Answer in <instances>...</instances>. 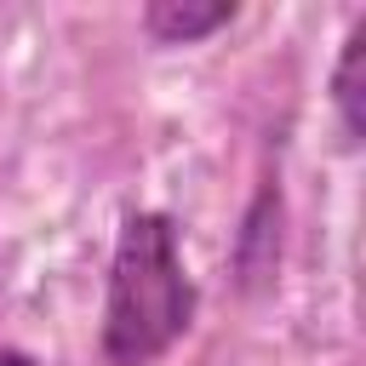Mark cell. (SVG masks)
Masks as SVG:
<instances>
[{
  "instance_id": "6da1fadb",
  "label": "cell",
  "mask_w": 366,
  "mask_h": 366,
  "mask_svg": "<svg viewBox=\"0 0 366 366\" xmlns=\"http://www.w3.org/2000/svg\"><path fill=\"white\" fill-rule=\"evenodd\" d=\"M200 292L183 263L177 217L160 206H137L114 229L109 274H103V320L97 355L103 366H154L194 326Z\"/></svg>"
},
{
  "instance_id": "7a4b0ae2",
  "label": "cell",
  "mask_w": 366,
  "mask_h": 366,
  "mask_svg": "<svg viewBox=\"0 0 366 366\" xmlns=\"http://www.w3.org/2000/svg\"><path fill=\"white\" fill-rule=\"evenodd\" d=\"M234 17H240V6H229V0H149L137 23L154 46H200L217 29H229Z\"/></svg>"
},
{
  "instance_id": "3957f363",
  "label": "cell",
  "mask_w": 366,
  "mask_h": 366,
  "mask_svg": "<svg viewBox=\"0 0 366 366\" xmlns=\"http://www.w3.org/2000/svg\"><path fill=\"white\" fill-rule=\"evenodd\" d=\"M360 69H366V11L349 23V34L337 46V63H332V109H337V126H343L349 149H360V137H366V86H360Z\"/></svg>"
},
{
  "instance_id": "277c9868",
  "label": "cell",
  "mask_w": 366,
  "mask_h": 366,
  "mask_svg": "<svg viewBox=\"0 0 366 366\" xmlns=\"http://www.w3.org/2000/svg\"><path fill=\"white\" fill-rule=\"evenodd\" d=\"M0 366H34V355H29V349H17V343H6V337H0Z\"/></svg>"
}]
</instances>
